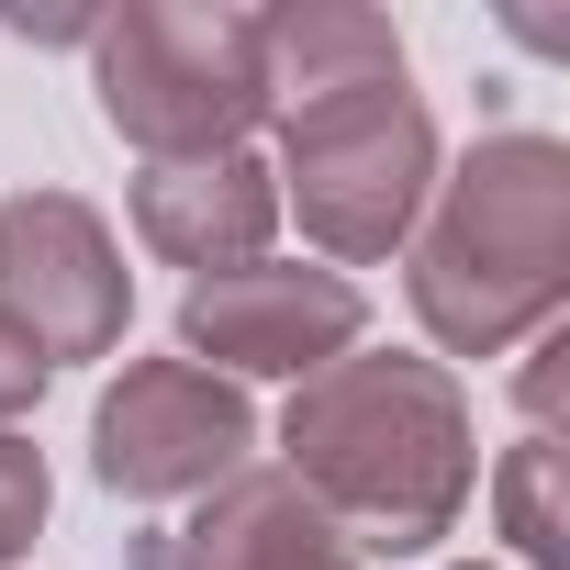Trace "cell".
<instances>
[{
	"label": "cell",
	"mask_w": 570,
	"mask_h": 570,
	"mask_svg": "<svg viewBox=\"0 0 570 570\" xmlns=\"http://www.w3.org/2000/svg\"><path fill=\"white\" fill-rule=\"evenodd\" d=\"M90 79H101V124L124 146H146V168L246 157V135L268 124L257 12H224V0H124V12H101Z\"/></svg>",
	"instance_id": "cell-3"
},
{
	"label": "cell",
	"mask_w": 570,
	"mask_h": 570,
	"mask_svg": "<svg viewBox=\"0 0 570 570\" xmlns=\"http://www.w3.org/2000/svg\"><path fill=\"white\" fill-rule=\"evenodd\" d=\"M46 503H57V481H46V448L0 436V570H12V559L46 537Z\"/></svg>",
	"instance_id": "cell-12"
},
{
	"label": "cell",
	"mask_w": 570,
	"mask_h": 570,
	"mask_svg": "<svg viewBox=\"0 0 570 570\" xmlns=\"http://www.w3.org/2000/svg\"><path fill=\"white\" fill-rule=\"evenodd\" d=\"M370 303L347 268H303V257H246L190 279L179 303V358L213 381H314L358 347Z\"/></svg>",
	"instance_id": "cell-5"
},
{
	"label": "cell",
	"mask_w": 570,
	"mask_h": 570,
	"mask_svg": "<svg viewBox=\"0 0 570 570\" xmlns=\"http://www.w3.org/2000/svg\"><path fill=\"white\" fill-rule=\"evenodd\" d=\"M503 537L525 570H570V525H559V425H525L514 459H503Z\"/></svg>",
	"instance_id": "cell-11"
},
{
	"label": "cell",
	"mask_w": 570,
	"mask_h": 570,
	"mask_svg": "<svg viewBox=\"0 0 570 570\" xmlns=\"http://www.w3.org/2000/svg\"><path fill=\"white\" fill-rule=\"evenodd\" d=\"M279 224V190L257 157H179V168H146L135 179V235L168 257V268H246Z\"/></svg>",
	"instance_id": "cell-9"
},
{
	"label": "cell",
	"mask_w": 570,
	"mask_h": 570,
	"mask_svg": "<svg viewBox=\"0 0 570 570\" xmlns=\"http://www.w3.org/2000/svg\"><path fill=\"white\" fill-rule=\"evenodd\" d=\"M268 190L303 213V235L325 257H392L425 224L436 190V124L403 79L381 90H336V101H292L279 112V168Z\"/></svg>",
	"instance_id": "cell-4"
},
{
	"label": "cell",
	"mask_w": 570,
	"mask_h": 570,
	"mask_svg": "<svg viewBox=\"0 0 570 570\" xmlns=\"http://www.w3.org/2000/svg\"><path fill=\"white\" fill-rule=\"evenodd\" d=\"M0 23H12L23 46H90V35H101V12H35V0H12Z\"/></svg>",
	"instance_id": "cell-14"
},
{
	"label": "cell",
	"mask_w": 570,
	"mask_h": 570,
	"mask_svg": "<svg viewBox=\"0 0 570 570\" xmlns=\"http://www.w3.org/2000/svg\"><path fill=\"white\" fill-rule=\"evenodd\" d=\"M135 314V279L112 224L79 190H12L0 202V325H23L35 358H101Z\"/></svg>",
	"instance_id": "cell-7"
},
{
	"label": "cell",
	"mask_w": 570,
	"mask_h": 570,
	"mask_svg": "<svg viewBox=\"0 0 570 570\" xmlns=\"http://www.w3.org/2000/svg\"><path fill=\"white\" fill-rule=\"evenodd\" d=\"M35 392H46V358H35V336H23V325H0V436H12V425L35 414Z\"/></svg>",
	"instance_id": "cell-13"
},
{
	"label": "cell",
	"mask_w": 570,
	"mask_h": 570,
	"mask_svg": "<svg viewBox=\"0 0 570 570\" xmlns=\"http://www.w3.org/2000/svg\"><path fill=\"white\" fill-rule=\"evenodd\" d=\"M135 570H358V548L314 514V492L292 470H235L202 492L190 525L146 537Z\"/></svg>",
	"instance_id": "cell-8"
},
{
	"label": "cell",
	"mask_w": 570,
	"mask_h": 570,
	"mask_svg": "<svg viewBox=\"0 0 570 570\" xmlns=\"http://www.w3.org/2000/svg\"><path fill=\"white\" fill-rule=\"evenodd\" d=\"M414 224V314L448 358L537 347L570 303V146L559 135H481Z\"/></svg>",
	"instance_id": "cell-2"
},
{
	"label": "cell",
	"mask_w": 570,
	"mask_h": 570,
	"mask_svg": "<svg viewBox=\"0 0 570 570\" xmlns=\"http://www.w3.org/2000/svg\"><path fill=\"white\" fill-rule=\"evenodd\" d=\"M279 448H292V481L314 492V514L358 559H425L481 481L470 403L436 358H358L347 347L336 370H314L292 392Z\"/></svg>",
	"instance_id": "cell-1"
},
{
	"label": "cell",
	"mask_w": 570,
	"mask_h": 570,
	"mask_svg": "<svg viewBox=\"0 0 570 570\" xmlns=\"http://www.w3.org/2000/svg\"><path fill=\"white\" fill-rule=\"evenodd\" d=\"M246 448H257V403H246L235 381L190 370V358H135V370L101 392V414H90V470H101V492H124V503L213 492V481L246 470Z\"/></svg>",
	"instance_id": "cell-6"
},
{
	"label": "cell",
	"mask_w": 570,
	"mask_h": 570,
	"mask_svg": "<svg viewBox=\"0 0 570 570\" xmlns=\"http://www.w3.org/2000/svg\"><path fill=\"white\" fill-rule=\"evenodd\" d=\"M257 57H268V112L403 79L392 12H358V0H292V12H257Z\"/></svg>",
	"instance_id": "cell-10"
}]
</instances>
